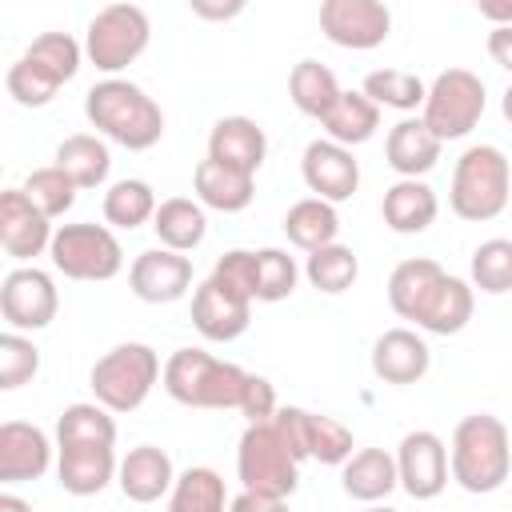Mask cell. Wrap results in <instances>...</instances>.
<instances>
[{"label": "cell", "instance_id": "7c38bea8", "mask_svg": "<svg viewBox=\"0 0 512 512\" xmlns=\"http://www.w3.org/2000/svg\"><path fill=\"white\" fill-rule=\"evenodd\" d=\"M60 308V292L52 284V276L36 264H20L4 276L0 284V312L8 332H40L56 320Z\"/></svg>", "mask_w": 512, "mask_h": 512}, {"label": "cell", "instance_id": "f546056e", "mask_svg": "<svg viewBox=\"0 0 512 512\" xmlns=\"http://www.w3.org/2000/svg\"><path fill=\"white\" fill-rule=\"evenodd\" d=\"M284 236H288V244H296L300 252H316V248L336 244V236H340L336 204L316 200V196L296 200V204L284 212Z\"/></svg>", "mask_w": 512, "mask_h": 512}, {"label": "cell", "instance_id": "83f0119b", "mask_svg": "<svg viewBox=\"0 0 512 512\" xmlns=\"http://www.w3.org/2000/svg\"><path fill=\"white\" fill-rule=\"evenodd\" d=\"M436 212H440V200H436V192H432L424 180H396V184L384 192V200H380L384 224H388L392 232H400V236L424 232V228L436 220Z\"/></svg>", "mask_w": 512, "mask_h": 512}, {"label": "cell", "instance_id": "30bf717a", "mask_svg": "<svg viewBox=\"0 0 512 512\" xmlns=\"http://www.w3.org/2000/svg\"><path fill=\"white\" fill-rule=\"evenodd\" d=\"M148 40H152V24L140 4H108L88 20L84 52L100 72L116 76L148 48Z\"/></svg>", "mask_w": 512, "mask_h": 512}, {"label": "cell", "instance_id": "3957f363", "mask_svg": "<svg viewBox=\"0 0 512 512\" xmlns=\"http://www.w3.org/2000/svg\"><path fill=\"white\" fill-rule=\"evenodd\" d=\"M84 116L92 120V128L108 140H116L128 152H144L152 144H160L164 136V112L160 104L132 80L108 76L100 84L88 88L84 96Z\"/></svg>", "mask_w": 512, "mask_h": 512}, {"label": "cell", "instance_id": "2e32d148", "mask_svg": "<svg viewBox=\"0 0 512 512\" xmlns=\"http://www.w3.org/2000/svg\"><path fill=\"white\" fill-rule=\"evenodd\" d=\"M276 420L284 424L292 448L300 460H320V464H344L352 456V428H344L332 416L308 412V408H280Z\"/></svg>", "mask_w": 512, "mask_h": 512}, {"label": "cell", "instance_id": "8992f818", "mask_svg": "<svg viewBox=\"0 0 512 512\" xmlns=\"http://www.w3.org/2000/svg\"><path fill=\"white\" fill-rule=\"evenodd\" d=\"M236 476L244 480L248 492H260V496L288 500L296 492L300 456H296V448H292V440L276 416L244 428V436L236 444Z\"/></svg>", "mask_w": 512, "mask_h": 512}, {"label": "cell", "instance_id": "f6af8a7d", "mask_svg": "<svg viewBox=\"0 0 512 512\" xmlns=\"http://www.w3.org/2000/svg\"><path fill=\"white\" fill-rule=\"evenodd\" d=\"M188 8L204 20H232L244 12V0H228V4H216V0H188Z\"/></svg>", "mask_w": 512, "mask_h": 512}, {"label": "cell", "instance_id": "bcb514c9", "mask_svg": "<svg viewBox=\"0 0 512 512\" xmlns=\"http://www.w3.org/2000/svg\"><path fill=\"white\" fill-rule=\"evenodd\" d=\"M488 56L512 72V28H488Z\"/></svg>", "mask_w": 512, "mask_h": 512}, {"label": "cell", "instance_id": "d4e9b609", "mask_svg": "<svg viewBox=\"0 0 512 512\" xmlns=\"http://www.w3.org/2000/svg\"><path fill=\"white\" fill-rule=\"evenodd\" d=\"M116 484H120V492H124L132 504H152V500H160L164 492H172V484H176L172 456H168L164 448H156V444L128 448V456L120 460Z\"/></svg>", "mask_w": 512, "mask_h": 512}, {"label": "cell", "instance_id": "f907efd6", "mask_svg": "<svg viewBox=\"0 0 512 512\" xmlns=\"http://www.w3.org/2000/svg\"><path fill=\"white\" fill-rule=\"evenodd\" d=\"M360 512H400V508H388V504H368V508H360Z\"/></svg>", "mask_w": 512, "mask_h": 512}, {"label": "cell", "instance_id": "f35d334b", "mask_svg": "<svg viewBox=\"0 0 512 512\" xmlns=\"http://www.w3.org/2000/svg\"><path fill=\"white\" fill-rule=\"evenodd\" d=\"M24 192H28V200H32L48 220H56V216H64V212L76 204V192H80V188H76V180H72L64 168L48 164V168L28 172Z\"/></svg>", "mask_w": 512, "mask_h": 512}, {"label": "cell", "instance_id": "d6a6232c", "mask_svg": "<svg viewBox=\"0 0 512 512\" xmlns=\"http://www.w3.org/2000/svg\"><path fill=\"white\" fill-rule=\"evenodd\" d=\"M320 124H324L328 140H336V144H344V148H356V144H364V140L376 136V128H380V108H376L364 92H340V100L328 108V116H324Z\"/></svg>", "mask_w": 512, "mask_h": 512}, {"label": "cell", "instance_id": "e575fe53", "mask_svg": "<svg viewBox=\"0 0 512 512\" xmlns=\"http://www.w3.org/2000/svg\"><path fill=\"white\" fill-rule=\"evenodd\" d=\"M156 208H160V200H156L152 184L148 180H136V176H124V180H116L104 192V220L112 228H128L132 232V228L156 220Z\"/></svg>", "mask_w": 512, "mask_h": 512}, {"label": "cell", "instance_id": "277c9868", "mask_svg": "<svg viewBox=\"0 0 512 512\" xmlns=\"http://www.w3.org/2000/svg\"><path fill=\"white\" fill-rule=\"evenodd\" d=\"M252 372L232 360H220L204 348H176L164 360V392L184 408H236L244 404Z\"/></svg>", "mask_w": 512, "mask_h": 512}, {"label": "cell", "instance_id": "74e56055", "mask_svg": "<svg viewBox=\"0 0 512 512\" xmlns=\"http://www.w3.org/2000/svg\"><path fill=\"white\" fill-rule=\"evenodd\" d=\"M56 444H116V420L104 404H68L56 420Z\"/></svg>", "mask_w": 512, "mask_h": 512}, {"label": "cell", "instance_id": "f1b7e54d", "mask_svg": "<svg viewBox=\"0 0 512 512\" xmlns=\"http://www.w3.org/2000/svg\"><path fill=\"white\" fill-rule=\"evenodd\" d=\"M152 232H156L160 248H172V252H192V248H200L204 236H208L204 204H200V200H188V196H168V200H160L156 220H152Z\"/></svg>", "mask_w": 512, "mask_h": 512}, {"label": "cell", "instance_id": "ffe728a7", "mask_svg": "<svg viewBox=\"0 0 512 512\" xmlns=\"http://www.w3.org/2000/svg\"><path fill=\"white\" fill-rule=\"evenodd\" d=\"M432 368V352L420 332L412 328H388L372 344V376L384 384H416Z\"/></svg>", "mask_w": 512, "mask_h": 512}, {"label": "cell", "instance_id": "1f68e13d", "mask_svg": "<svg viewBox=\"0 0 512 512\" xmlns=\"http://www.w3.org/2000/svg\"><path fill=\"white\" fill-rule=\"evenodd\" d=\"M340 84H336V72L328 68V64H320V60H300V64H292V72H288V96H292V104L304 112V116H312V120H324L328 116V108L340 100Z\"/></svg>", "mask_w": 512, "mask_h": 512}, {"label": "cell", "instance_id": "4dcf8cb0", "mask_svg": "<svg viewBox=\"0 0 512 512\" xmlns=\"http://www.w3.org/2000/svg\"><path fill=\"white\" fill-rule=\"evenodd\" d=\"M52 164L64 168L76 180V188H100L108 180V172H112V152H108V144L100 136L76 132V136H64L56 144Z\"/></svg>", "mask_w": 512, "mask_h": 512}, {"label": "cell", "instance_id": "9c48e42d", "mask_svg": "<svg viewBox=\"0 0 512 512\" xmlns=\"http://www.w3.org/2000/svg\"><path fill=\"white\" fill-rule=\"evenodd\" d=\"M484 80L468 68H444L432 84H428V96H424V108H420V120L428 124V132L444 144V140H460L468 136L480 116H484Z\"/></svg>", "mask_w": 512, "mask_h": 512}, {"label": "cell", "instance_id": "52a82bcc", "mask_svg": "<svg viewBox=\"0 0 512 512\" xmlns=\"http://www.w3.org/2000/svg\"><path fill=\"white\" fill-rule=\"evenodd\" d=\"M76 72H80V44L68 32H44L20 52V60L8 68L4 84L16 104L44 108V104H52L60 84H68Z\"/></svg>", "mask_w": 512, "mask_h": 512}, {"label": "cell", "instance_id": "836d02e7", "mask_svg": "<svg viewBox=\"0 0 512 512\" xmlns=\"http://www.w3.org/2000/svg\"><path fill=\"white\" fill-rule=\"evenodd\" d=\"M228 492L216 468L192 464L176 476L172 492H168V512H228Z\"/></svg>", "mask_w": 512, "mask_h": 512}, {"label": "cell", "instance_id": "c3c4849f", "mask_svg": "<svg viewBox=\"0 0 512 512\" xmlns=\"http://www.w3.org/2000/svg\"><path fill=\"white\" fill-rule=\"evenodd\" d=\"M0 512H32V504L20 500V496H12V492H4L0 496Z\"/></svg>", "mask_w": 512, "mask_h": 512}, {"label": "cell", "instance_id": "44dd1931", "mask_svg": "<svg viewBox=\"0 0 512 512\" xmlns=\"http://www.w3.org/2000/svg\"><path fill=\"white\" fill-rule=\"evenodd\" d=\"M52 464V444L44 428L24 424V420H4L0 424V484H24L40 480Z\"/></svg>", "mask_w": 512, "mask_h": 512}, {"label": "cell", "instance_id": "5bb4252c", "mask_svg": "<svg viewBox=\"0 0 512 512\" xmlns=\"http://www.w3.org/2000/svg\"><path fill=\"white\" fill-rule=\"evenodd\" d=\"M320 32L352 52H368L388 40L392 12L380 0H324L320 4Z\"/></svg>", "mask_w": 512, "mask_h": 512}, {"label": "cell", "instance_id": "9a60e30c", "mask_svg": "<svg viewBox=\"0 0 512 512\" xmlns=\"http://www.w3.org/2000/svg\"><path fill=\"white\" fill-rule=\"evenodd\" d=\"M396 472L412 500H436L448 488V444L428 428L408 432L396 448Z\"/></svg>", "mask_w": 512, "mask_h": 512}, {"label": "cell", "instance_id": "681fc988", "mask_svg": "<svg viewBox=\"0 0 512 512\" xmlns=\"http://www.w3.org/2000/svg\"><path fill=\"white\" fill-rule=\"evenodd\" d=\"M500 112H504V120L512 124V84L504 88V100H500Z\"/></svg>", "mask_w": 512, "mask_h": 512}, {"label": "cell", "instance_id": "7402d4cb", "mask_svg": "<svg viewBox=\"0 0 512 512\" xmlns=\"http://www.w3.org/2000/svg\"><path fill=\"white\" fill-rule=\"evenodd\" d=\"M56 448H60L56 484L68 496H96L120 472V460H116L112 444H56Z\"/></svg>", "mask_w": 512, "mask_h": 512}, {"label": "cell", "instance_id": "6da1fadb", "mask_svg": "<svg viewBox=\"0 0 512 512\" xmlns=\"http://www.w3.org/2000/svg\"><path fill=\"white\" fill-rule=\"evenodd\" d=\"M388 304L400 320H412L416 328L432 336H456L476 308L472 284L460 276H448L436 260L412 256L400 260L388 276Z\"/></svg>", "mask_w": 512, "mask_h": 512}, {"label": "cell", "instance_id": "5b68a950", "mask_svg": "<svg viewBox=\"0 0 512 512\" xmlns=\"http://www.w3.org/2000/svg\"><path fill=\"white\" fill-rule=\"evenodd\" d=\"M512 196V164L496 144H472L460 152L456 168H452V188H448V204L460 220L484 224L496 220L508 208Z\"/></svg>", "mask_w": 512, "mask_h": 512}, {"label": "cell", "instance_id": "484cf974", "mask_svg": "<svg viewBox=\"0 0 512 512\" xmlns=\"http://www.w3.org/2000/svg\"><path fill=\"white\" fill-rule=\"evenodd\" d=\"M340 488L360 504H380L392 488H400L396 456L384 448H360L340 464Z\"/></svg>", "mask_w": 512, "mask_h": 512}, {"label": "cell", "instance_id": "d590c367", "mask_svg": "<svg viewBox=\"0 0 512 512\" xmlns=\"http://www.w3.org/2000/svg\"><path fill=\"white\" fill-rule=\"evenodd\" d=\"M304 276H308V284L316 288V292H324V296H340V292H348L352 284H356V276H360V260H356V252L348 248V244H328V248H316V252H308V260H304Z\"/></svg>", "mask_w": 512, "mask_h": 512}, {"label": "cell", "instance_id": "ba28073f", "mask_svg": "<svg viewBox=\"0 0 512 512\" xmlns=\"http://www.w3.org/2000/svg\"><path fill=\"white\" fill-rule=\"evenodd\" d=\"M160 376H164V368H160L156 348H148L140 340H128V344L108 348L92 364L88 384L96 392V404H104L108 412H136L148 400V392L156 388Z\"/></svg>", "mask_w": 512, "mask_h": 512}, {"label": "cell", "instance_id": "8d00e7d4", "mask_svg": "<svg viewBox=\"0 0 512 512\" xmlns=\"http://www.w3.org/2000/svg\"><path fill=\"white\" fill-rule=\"evenodd\" d=\"M376 108H396V112H412V108H424V96H428V84L416 76V72H404V68H376L364 76V88H360Z\"/></svg>", "mask_w": 512, "mask_h": 512}, {"label": "cell", "instance_id": "ab89813d", "mask_svg": "<svg viewBox=\"0 0 512 512\" xmlns=\"http://www.w3.org/2000/svg\"><path fill=\"white\" fill-rule=\"evenodd\" d=\"M472 288L488 296L512 292V240L492 236L472 252Z\"/></svg>", "mask_w": 512, "mask_h": 512}, {"label": "cell", "instance_id": "4fadbf2b", "mask_svg": "<svg viewBox=\"0 0 512 512\" xmlns=\"http://www.w3.org/2000/svg\"><path fill=\"white\" fill-rule=\"evenodd\" d=\"M252 304H256V300H252L248 292H240V288H232V284L208 276V280H200L196 292H192V324H196V332H200L204 340L228 344V340H236V336L248 332V324H252Z\"/></svg>", "mask_w": 512, "mask_h": 512}, {"label": "cell", "instance_id": "ee69618b", "mask_svg": "<svg viewBox=\"0 0 512 512\" xmlns=\"http://www.w3.org/2000/svg\"><path fill=\"white\" fill-rule=\"evenodd\" d=\"M228 512H288V500H276V496H260V492H240L232 504H228Z\"/></svg>", "mask_w": 512, "mask_h": 512}, {"label": "cell", "instance_id": "7a4b0ae2", "mask_svg": "<svg viewBox=\"0 0 512 512\" xmlns=\"http://www.w3.org/2000/svg\"><path fill=\"white\" fill-rule=\"evenodd\" d=\"M448 468H452V480L472 496H488V492L504 488V480L512 476L508 424L492 412L464 416L448 444Z\"/></svg>", "mask_w": 512, "mask_h": 512}, {"label": "cell", "instance_id": "d6986e66", "mask_svg": "<svg viewBox=\"0 0 512 512\" xmlns=\"http://www.w3.org/2000/svg\"><path fill=\"white\" fill-rule=\"evenodd\" d=\"M52 224L48 216L28 200L24 188H4L0 196V244L12 260L28 264L36 260L44 248H52Z\"/></svg>", "mask_w": 512, "mask_h": 512}, {"label": "cell", "instance_id": "603a6c76", "mask_svg": "<svg viewBox=\"0 0 512 512\" xmlns=\"http://www.w3.org/2000/svg\"><path fill=\"white\" fill-rule=\"evenodd\" d=\"M268 156V136L252 116H220L208 132V160H220L228 168H240L248 176L260 172Z\"/></svg>", "mask_w": 512, "mask_h": 512}, {"label": "cell", "instance_id": "cb8c5ba5", "mask_svg": "<svg viewBox=\"0 0 512 512\" xmlns=\"http://www.w3.org/2000/svg\"><path fill=\"white\" fill-rule=\"evenodd\" d=\"M440 140L428 132V124L420 116H404L388 128V140H384V156H388V168L400 176V180H420L424 172L436 168L440 160Z\"/></svg>", "mask_w": 512, "mask_h": 512}, {"label": "cell", "instance_id": "60d3db41", "mask_svg": "<svg viewBox=\"0 0 512 512\" xmlns=\"http://www.w3.org/2000/svg\"><path fill=\"white\" fill-rule=\"evenodd\" d=\"M296 280H300V268L284 248L256 252V300H264V304L288 300L296 292Z\"/></svg>", "mask_w": 512, "mask_h": 512}, {"label": "cell", "instance_id": "8fae6325", "mask_svg": "<svg viewBox=\"0 0 512 512\" xmlns=\"http://www.w3.org/2000/svg\"><path fill=\"white\" fill-rule=\"evenodd\" d=\"M52 268L68 280H112L124 268V248L112 228L104 224H60L52 236Z\"/></svg>", "mask_w": 512, "mask_h": 512}, {"label": "cell", "instance_id": "b9f144b4", "mask_svg": "<svg viewBox=\"0 0 512 512\" xmlns=\"http://www.w3.org/2000/svg\"><path fill=\"white\" fill-rule=\"evenodd\" d=\"M40 372V348L24 332H4L0 336V388L12 392L28 384Z\"/></svg>", "mask_w": 512, "mask_h": 512}, {"label": "cell", "instance_id": "7dc6e473", "mask_svg": "<svg viewBox=\"0 0 512 512\" xmlns=\"http://www.w3.org/2000/svg\"><path fill=\"white\" fill-rule=\"evenodd\" d=\"M476 12L492 28H512V0H476Z\"/></svg>", "mask_w": 512, "mask_h": 512}, {"label": "cell", "instance_id": "4316f807", "mask_svg": "<svg viewBox=\"0 0 512 512\" xmlns=\"http://www.w3.org/2000/svg\"><path fill=\"white\" fill-rule=\"evenodd\" d=\"M192 188H196V200L204 208H216V212H244L256 196V176L240 172V168H228L220 160H200L196 172H192Z\"/></svg>", "mask_w": 512, "mask_h": 512}, {"label": "cell", "instance_id": "e0dca14e", "mask_svg": "<svg viewBox=\"0 0 512 512\" xmlns=\"http://www.w3.org/2000/svg\"><path fill=\"white\" fill-rule=\"evenodd\" d=\"M300 176L316 200L340 204L360 188V160L336 140H312L300 156Z\"/></svg>", "mask_w": 512, "mask_h": 512}, {"label": "cell", "instance_id": "ac0fdd59", "mask_svg": "<svg viewBox=\"0 0 512 512\" xmlns=\"http://www.w3.org/2000/svg\"><path fill=\"white\" fill-rule=\"evenodd\" d=\"M128 288L144 304H172L192 288V260L172 248H148L132 260Z\"/></svg>", "mask_w": 512, "mask_h": 512}, {"label": "cell", "instance_id": "7bdbcfd3", "mask_svg": "<svg viewBox=\"0 0 512 512\" xmlns=\"http://www.w3.org/2000/svg\"><path fill=\"white\" fill-rule=\"evenodd\" d=\"M240 412L248 416V424L272 420V416L280 412V404H276V388H272L264 376H256V372H252V380H248V392H244V404H240Z\"/></svg>", "mask_w": 512, "mask_h": 512}]
</instances>
